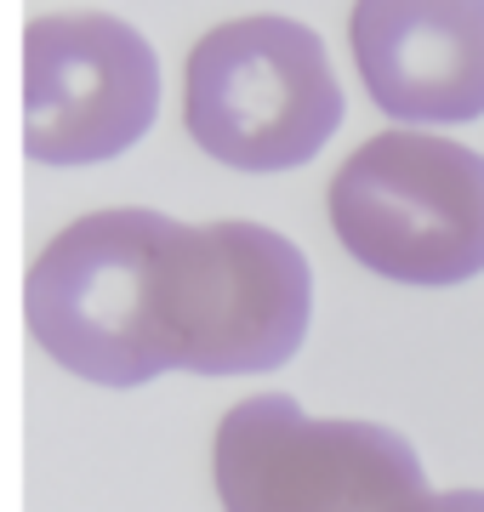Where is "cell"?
I'll use <instances>...</instances> for the list:
<instances>
[{"instance_id": "cell-3", "label": "cell", "mask_w": 484, "mask_h": 512, "mask_svg": "<svg viewBox=\"0 0 484 512\" xmlns=\"http://www.w3.org/2000/svg\"><path fill=\"white\" fill-rule=\"evenodd\" d=\"M342 251L399 285L484 274V154L433 131H382L331 177Z\"/></svg>"}, {"instance_id": "cell-2", "label": "cell", "mask_w": 484, "mask_h": 512, "mask_svg": "<svg viewBox=\"0 0 484 512\" xmlns=\"http://www.w3.org/2000/svg\"><path fill=\"white\" fill-rule=\"evenodd\" d=\"M183 120L217 165L297 171L342 126V80L308 23L251 12L194 40Z\"/></svg>"}, {"instance_id": "cell-5", "label": "cell", "mask_w": 484, "mask_h": 512, "mask_svg": "<svg viewBox=\"0 0 484 512\" xmlns=\"http://www.w3.org/2000/svg\"><path fill=\"white\" fill-rule=\"evenodd\" d=\"M160 109V63L109 12H52L23 29V154L97 165L143 143Z\"/></svg>"}, {"instance_id": "cell-1", "label": "cell", "mask_w": 484, "mask_h": 512, "mask_svg": "<svg viewBox=\"0 0 484 512\" xmlns=\"http://www.w3.org/2000/svg\"><path fill=\"white\" fill-rule=\"evenodd\" d=\"M314 313L308 256L262 222H188L166 211H92L23 279V325L46 359L97 387L166 370L262 376L297 359Z\"/></svg>"}, {"instance_id": "cell-6", "label": "cell", "mask_w": 484, "mask_h": 512, "mask_svg": "<svg viewBox=\"0 0 484 512\" xmlns=\"http://www.w3.org/2000/svg\"><path fill=\"white\" fill-rule=\"evenodd\" d=\"M348 46L388 120L462 126L484 114V0H354Z\"/></svg>"}, {"instance_id": "cell-4", "label": "cell", "mask_w": 484, "mask_h": 512, "mask_svg": "<svg viewBox=\"0 0 484 512\" xmlns=\"http://www.w3.org/2000/svg\"><path fill=\"white\" fill-rule=\"evenodd\" d=\"M223 512H416L422 456L382 421H314L285 393H251L217 421Z\"/></svg>"}, {"instance_id": "cell-7", "label": "cell", "mask_w": 484, "mask_h": 512, "mask_svg": "<svg viewBox=\"0 0 484 512\" xmlns=\"http://www.w3.org/2000/svg\"><path fill=\"white\" fill-rule=\"evenodd\" d=\"M416 512H484V490H450V495H433Z\"/></svg>"}]
</instances>
